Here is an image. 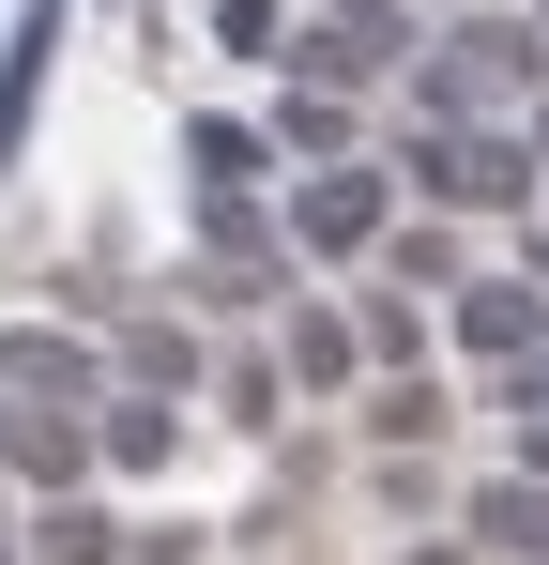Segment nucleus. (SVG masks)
Segmentation results:
<instances>
[{"instance_id":"obj_3","label":"nucleus","mask_w":549,"mask_h":565,"mask_svg":"<svg viewBox=\"0 0 549 565\" xmlns=\"http://www.w3.org/2000/svg\"><path fill=\"white\" fill-rule=\"evenodd\" d=\"M381 62H412V0H321L305 46H290V77H321V93H352Z\"/></svg>"},{"instance_id":"obj_10","label":"nucleus","mask_w":549,"mask_h":565,"mask_svg":"<svg viewBox=\"0 0 549 565\" xmlns=\"http://www.w3.org/2000/svg\"><path fill=\"white\" fill-rule=\"evenodd\" d=\"M169 397H153V382H122V397H107V428H92V459H122V473H169Z\"/></svg>"},{"instance_id":"obj_14","label":"nucleus","mask_w":549,"mask_h":565,"mask_svg":"<svg viewBox=\"0 0 549 565\" xmlns=\"http://www.w3.org/2000/svg\"><path fill=\"white\" fill-rule=\"evenodd\" d=\"M290 382H352V321L305 306V321H290Z\"/></svg>"},{"instance_id":"obj_16","label":"nucleus","mask_w":549,"mask_h":565,"mask_svg":"<svg viewBox=\"0 0 549 565\" xmlns=\"http://www.w3.org/2000/svg\"><path fill=\"white\" fill-rule=\"evenodd\" d=\"M366 428H381V444H428V428H443V382H381V413H366Z\"/></svg>"},{"instance_id":"obj_15","label":"nucleus","mask_w":549,"mask_h":565,"mask_svg":"<svg viewBox=\"0 0 549 565\" xmlns=\"http://www.w3.org/2000/svg\"><path fill=\"white\" fill-rule=\"evenodd\" d=\"M46 565H107V520H92L77 489H46Z\"/></svg>"},{"instance_id":"obj_4","label":"nucleus","mask_w":549,"mask_h":565,"mask_svg":"<svg viewBox=\"0 0 549 565\" xmlns=\"http://www.w3.org/2000/svg\"><path fill=\"white\" fill-rule=\"evenodd\" d=\"M381 214H397V184L336 153V169H305V199H290V245H305V260H366V245H381Z\"/></svg>"},{"instance_id":"obj_2","label":"nucleus","mask_w":549,"mask_h":565,"mask_svg":"<svg viewBox=\"0 0 549 565\" xmlns=\"http://www.w3.org/2000/svg\"><path fill=\"white\" fill-rule=\"evenodd\" d=\"M535 31H519V15H458L443 31V62H428V122H488V107H519L535 93Z\"/></svg>"},{"instance_id":"obj_7","label":"nucleus","mask_w":549,"mask_h":565,"mask_svg":"<svg viewBox=\"0 0 549 565\" xmlns=\"http://www.w3.org/2000/svg\"><path fill=\"white\" fill-rule=\"evenodd\" d=\"M0 382L77 413V397H92V337H62V321H0Z\"/></svg>"},{"instance_id":"obj_12","label":"nucleus","mask_w":549,"mask_h":565,"mask_svg":"<svg viewBox=\"0 0 549 565\" xmlns=\"http://www.w3.org/2000/svg\"><path fill=\"white\" fill-rule=\"evenodd\" d=\"M183 169H198V184H260L274 153L245 138V122H183Z\"/></svg>"},{"instance_id":"obj_1","label":"nucleus","mask_w":549,"mask_h":565,"mask_svg":"<svg viewBox=\"0 0 549 565\" xmlns=\"http://www.w3.org/2000/svg\"><path fill=\"white\" fill-rule=\"evenodd\" d=\"M397 169L443 199V214H519V199H535V138H519V122H412Z\"/></svg>"},{"instance_id":"obj_19","label":"nucleus","mask_w":549,"mask_h":565,"mask_svg":"<svg viewBox=\"0 0 549 565\" xmlns=\"http://www.w3.org/2000/svg\"><path fill=\"white\" fill-rule=\"evenodd\" d=\"M443 15H488V0H443Z\"/></svg>"},{"instance_id":"obj_5","label":"nucleus","mask_w":549,"mask_h":565,"mask_svg":"<svg viewBox=\"0 0 549 565\" xmlns=\"http://www.w3.org/2000/svg\"><path fill=\"white\" fill-rule=\"evenodd\" d=\"M535 337H549V276H458V352L519 367Z\"/></svg>"},{"instance_id":"obj_18","label":"nucleus","mask_w":549,"mask_h":565,"mask_svg":"<svg viewBox=\"0 0 549 565\" xmlns=\"http://www.w3.org/2000/svg\"><path fill=\"white\" fill-rule=\"evenodd\" d=\"M412 565H473V551H412Z\"/></svg>"},{"instance_id":"obj_8","label":"nucleus","mask_w":549,"mask_h":565,"mask_svg":"<svg viewBox=\"0 0 549 565\" xmlns=\"http://www.w3.org/2000/svg\"><path fill=\"white\" fill-rule=\"evenodd\" d=\"M0 459L31 473V489H77V473H92V428H77V413H0Z\"/></svg>"},{"instance_id":"obj_9","label":"nucleus","mask_w":549,"mask_h":565,"mask_svg":"<svg viewBox=\"0 0 549 565\" xmlns=\"http://www.w3.org/2000/svg\"><path fill=\"white\" fill-rule=\"evenodd\" d=\"M473 535L519 551V565H549V473H488V489H473Z\"/></svg>"},{"instance_id":"obj_11","label":"nucleus","mask_w":549,"mask_h":565,"mask_svg":"<svg viewBox=\"0 0 549 565\" xmlns=\"http://www.w3.org/2000/svg\"><path fill=\"white\" fill-rule=\"evenodd\" d=\"M274 153H305V169H336V153H352V93H321V77H290V107H274Z\"/></svg>"},{"instance_id":"obj_6","label":"nucleus","mask_w":549,"mask_h":565,"mask_svg":"<svg viewBox=\"0 0 549 565\" xmlns=\"http://www.w3.org/2000/svg\"><path fill=\"white\" fill-rule=\"evenodd\" d=\"M46 46H62V0H15V31H0V169L31 153V107H46Z\"/></svg>"},{"instance_id":"obj_17","label":"nucleus","mask_w":549,"mask_h":565,"mask_svg":"<svg viewBox=\"0 0 549 565\" xmlns=\"http://www.w3.org/2000/svg\"><path fill=\"white\" fill-rule=\"evenodd\" d=\"M519 473H549V413H519Z\"/></svg>"},{"instance_id":"obj_13","label":"nucleus","mask_w":549,"mask_h":565,"mask_svg":"<svg viewBox=\"0 0 549 565\" xmlns=\"http://www.w3.org/2000/svg\"><path fill=\"white\" fill-rule=\"evenodd\" d=\"M214 46H229V62H290V31H274V0H214Z\"/></svg>"}]
</instances>
